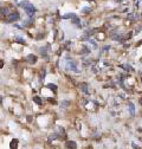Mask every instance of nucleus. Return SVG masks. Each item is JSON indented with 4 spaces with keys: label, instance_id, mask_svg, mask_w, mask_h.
Wrapping results in <instances>:
<instances>
[{
    "label": "nucleus",
    "instance_id": "14",
    "mask_svg": "<svg viewBox=\"0 0 142 149\" xmlns=\"http://www.w3.org/2000/svg\"><path fill=\"white\" fill-rule=\"evenodd\" d=\"M132 146H133V147H134V148H135V149H141V148H140V147H137V146H136V144H135V143H133V144H132Z\"/></svg>",
    "mask_w": 142,
    "mask_h": 149
},
{
    "label": "nucleus",
    "instance_id": "9",
    "mask_svg": "<svg viewBox=\"0 0 142 149\" xmlns=\"http://www.w3.org/2000/svg\"><path fill=\"white\" fill-rule=\"evenodd\" d=\"M81 89L83 90L84 94H89V92H88V85H86V83H82V84H81Z\"/></svg>",
    "mask_w": 142,
    "mask_h": 149
},
{
    "label": "nucleus",
    "instance_id": "13",
    "mask_svg": "<svg viewBox=\"0 0 142 149\" xmlns=\"http://www.w3.org/2000/svg\"><path fill=\"white\" fill-rule=\"evenodd\" d=\"M4 64H5L4 61H3V59H0V69H3V68H4Z\"/></svg>",
    "mask_w": 142,
    "mask_h": 149
},
{
    "label": "nucleus",
    "instance_id": "8",
    "mask_svg": "<svg viewBox=\"0 0 142 149\" xmlns=\"http://www.w3.org/2000/svg\"><path fill=\"white\" fill-rule=\"evenodd\" d=\"M66 68H68V70H72V71H76L77 69H76V65H75V63H68V65H66Z\"/></svg>",
    "mask_w": 142,
    "mask_h": 149
},
{
    "label": "nucleus",
    "instance_id": "2",
    "mask_svg": "<svg viewBox=\"0 0 142 149\" xmlns=\"http://www.w3.org/2000/svg\"><path fill=\"white\" fill-rule=\"evenodd\" d=\"M19 13L18 12H14V13H11V14H8L7 15V19H6V22L7 23H13V22H17V20H19Z\"/></svg>",
    "mask_w": 142,
    "mask_h": 149
},
{
    "label": "nucleus",
    "instance_id": "11",
    "mask_svg": "<svg viewBox=\"0 0 142 149\" xmlns=\"http://www.w3.org/2000/svg\"><path fill=\"white\" fill-rule=\"evenodd\" d=\"M33 101H34L36 103H37V104H39V105L43 103V102H42V100H40L39 97H37V96H34V97H33Z\"/></svg>",
    "mask_w": 142,
    "mask_h": 149
},
{
    "label": "nucleus",
    "instance_id": "12",
    "mask_svg": "<svg viewBox=\"0 0 142 149\" xmlns=\"http://www.w3.org/2000/svg\"><path fill=\"white\" fill-rule=\"evenodd\" d=\"M47 88H49V89H51V90H53L55 92L57 91V86H56V85H53V84H49V85H47Z\"/></svg>",
    "mask_w": 142,
    "mask_h": 149
},
{
    "label": "nucleus",
    "instance_id": "4",
    "mask_svg": "<svg viewBox=\"0 0 142 149\" xmlns=\"http://www.w3.org/2000/svg\"><path fill=\"white\" fill-rule=\"evenodd\" d=\"M26 62L29 64H34L36 62H37V57H36L34 54H29L27 57H26Z\"/></svg>",
    "mask_w": 142,
    "mask_h": 149
},
{
    "label": "nucleus",
    "instance_id": "6",
    "mask_svg": "<svg viewBox=\"0 0 142 149\" xmlns=\"http://www.w3.org/2000/svg\"><path fill=\"white\" fill-rule=\"evenodd\" d=\"M8 14V10L5 7H0V17H7Z\"/></svg>",
    "mask_w": 142,
    "mask_h": 149
},
{
    "label": "nucleus",
    "instance_id": "3",
    "mask_svg": "<svg viewBox=\"0 0 142 149\" xmlns=\"http://www.w3.org/2000/svg\"><path fill=\"white\" fill-rule=\"evenodd\" d=\"M65 148L66 149H77V143L75 141L69 140V141L65 142Z\"/></svg>",
    "mask_w": 142,
    "mask_h": 149
},
{
    "label": "nucleus",
    "instance_id": "15",
    "mask_svg": "<svg viewBox=\"0 0 142 149\" xmlns=\"http://www.w3.org/2000/svg\"><path fill=\"white\" fill-rule=\"evenodd\" d=\"M1 102H3V97H1V96H0V103H1Z\"/></svg>",
    "mask_w": 142,
    "mask_h": 149
},
{
    "label": "nucleus",
    "instance_id": "10",
    "mask_svg": "<svg viewBox=\"0 0 142 149\" xmlns=\"http://www.w3.org/2000/svg\"><path fill=\"white\" fill-rule=\"evenodd\" d=\"M76 17V14H74V13H68V14H65V15H63V19H69V18H71V19H74V18Z\"/></svg>",
    "mask_w": 142,
    "mask_h": 149
},
{
    "label": "nucleus",
    "instance_id": "16",
    "mask_svg": "<svg viewBox=\"0 0 142 149\" xmlns=\"http://www.w3.org/2000/svg\"><path fill=\"white\" fill-rule=\"evenodd\" d=\"M140 102H141V104H142V98H141V100H140Z\"/></svg>",
    "mask_w": 142,
    "mask_h": 149
},
{
    "label": "nucleus",
    "instance_id": "7",
    "mask_svg": "<svg viewBox=\"0 0 142 149\" xmlns=\"http://www.w3.org/2000/svg\"><path fill=\"white\" fill-rule=\"evenodd\" d=\"M128 108H129V113H130V115L134 116V114H135V107H134V104H133L132 102L128 103Z\"/></svg>",
    "mask_w": 142,
    "mask_h": 149
},
{
    "label": "nucleus",
    "instance_id": "1",
    "mask_svg": "<svg viewBox=\"0 0 142 149\" xmlns=\"http://www.w3.org/2000/svg\"><path fill=\"white\" fill-rule=\"evenodd\" d=\"M20 6L26 11V13H27L30 17H32V15L36 13V7H34L31 3H29V1H23V3H20Z\"/></svg>",
    "mask_w": 142,
    "mask_h": 149
},
{
    "label": "nucleus",
    "instance_id": "5",
    "mask_svg": "<svg viewBox=\"0 0 142 149\" xmlns=\"http://www.w3.org/2000/svg\"><path fill=\"white\" fill-rule=\"evenodd\" d=\"M18 144H19V140L13 139V140L10 142V148H11V149H18Z\"/></svg>",
    "mask_w": 142,
    "mask_h": 149
}]
</instances>
